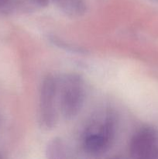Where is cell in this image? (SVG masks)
I'll use <instances>...</instances> for the list:
<instances>
[{
    "instance_id": "6da1fadb",
    "label": "cell",
    "mask_w": 158,
    "mask_h": 159,
    "mask_svg": "<svg viewBox=\"0 0 158 159\" xmlns=\"http://www.w3.org/2000/svg\"><path fill=\"white\" fill-rule=\"evenodd\" d=\"M116 121L114 114L107 111L98 116L85 129L82 147L86 153L99 155L108 152L114 141Z\"/></svg>"
},
{
    "instance_id": "7a4b0ae2",
    "label": "cell",
    "mask_w": 158,
    "mask_h": 159,
    "mask_svg": "<svg viewBox=\"0 0 158 159\" xmlns=\"http://www.w3.org/2000/svg\"><path fill=\"white\" fill-rule=\"evenodd\" d=\"M85 99V89L81 78L69 75L64 79L60 86L59 107L64 117L71 120L81 110Z\"/></svg>"
},
{
    "instance_id": "3957f363",
    "label": "cell",
    "mask_w": 158,
    "mask_h": 159,
    "mask_svg": "<svg viewBox=\"0 0 158 159\" xmlns=\"http://www.w3.org/2000/svg\"><path fill=\"white\" fill-rule=\"evenodd\" d=\"M58 83L52 75H47L42 82L40 91V121L46 129L55 127L57 120Z\"/></svg>"
},
{
    "instance_id": "277c9868",
    "label": "cell",
    "mask_w": 158,
    "mask_h": 159,
    "mask_svg": "<svg viewBox=\"0 0 158 159\" xmlns=\"http://www.w3.org/2000/svg\"><path fill=\"white\" fill-rule=\"evenodd\" d=\"M129 152L133 158L158 159V131L151 127L138 130L129 143Z\"/></svg>"
},
{
    "instance_id": "5b68a950",
    "label": "cell",
    "mask_w": 158,
    "mask_h": 159,
    "mask_svg": "<svg viewBox=\"0 0 158 159\" xmlns=\"http://www.w3.org/2000/svg\"><path fill=\"white\" fill-rule=\"evenodd\" d=\"M54 4L68 16L77 18L86 12L85 0H52Z\"/></svg>"
},
{
    "instance_id": "8992f818",
    "label": "cell",
    "mask_w": 158,
    "mask_h": 159,
    "mask_svg": "<svg viewBox=\"0 0 158 159\" xmlns=\"http://www.w3.org/2000/svg\"><path fill=\"white\" fill-rule=\"evenodd\" d=\"M48 153L50 158H62L61 154L64 153V149L60 141H54L48 147Z\"/></svg>"
},
{
    "instance_id": "52a82bcc",
    "label": "cell",
    "mask_w": 158,
    "mask_h": 159,
    "mask_svg": "<svg viewBox=\"0 0 158 159\" xmlns=\"http://www.w3.org/2000/svg\"><path fill=\"white\" fill-rule=\"evenodd\" d=\"M12 0H0V9L6 7L9 4H10Z\"/></svg>"
}]
</instances>
